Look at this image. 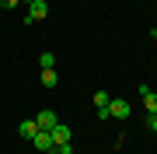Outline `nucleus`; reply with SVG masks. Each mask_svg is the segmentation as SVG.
Returning a JSON list of instances; mask_svg holds the SVG:
<instances>
[{
  "instance_id": "20e7f679",
  "label": "nucleus",
  "mask_w": 157,
  "mask_h": 154,
  "mask_svg": "<svg viewBox=\"0 0 157 154\" xmlns=\"http://www.w3.org/2000/svg\"><path fill=\"white\" fill-rule=\"evenodd\" d=\"M49 133H52V144H56V147H59V144H70V140H73V130H70L67 123H56Z\"/></svg>"
},
{
  "instance_id": "f8f14e48",
  "label": "nucleus",
  "mask_w": 157,
  "mask_h": 154,
  "mask_svg": "<svg viewBox=\"0 0 157 154\" xmlns=\"http://www.w3.org/2000/svg\"><path fill=\"white\" fill-rule=\"evenodd\" d=\"M147 130H150V133H157V112L150 116V119H147Z\"/></svg>"
},
{
  "instance_id": "7ed1b4c3",
  "label": "nucleus",
  "mask_w": 157,
  "mask_h": 154,
  "mask_svg": "<svg viewBox=\"0 0 157 154\" xmlns=\"http://www.w3.org/2000/svg\"><path fill=\"white\" fill-rule=\"evenodd\" d=\"M129 112H133V105H129L126 98H112V105H108V116H115V119H129Z\"/></svg>"
},
{
  "instance_id": "f257e3e1",
  "label": "nucleus",
  "mask_w": 157,
  "mask_h": 154,
  "mask_svg": "<svg viewBox=\"0 0 157 154\" xmlns=\"http://www.w3.org/2000/svg\"><path fill=\"white\" fill-rule=\"evenodd\" d=\"M45 14H49V4H45V0H32V4H28V14H25V21H42V18Z\"/></svg>"
},
{
  "instance_id": "4468645a",
  "label": "nucleus",
  "mask_w": 157,
  "mask_h": 154,
  "mask_svg": "<svg viewBox=\"0 0 157 154\" xmlns=\"http://www.w3.org/2000/svg\"><path fill=\"white\" fill-rule=\"evenodd\" d=\"M52 154H59V151H56V147H52Z\"/></svg>"
},
{
  "instance_id": "0eeeda50",
  "label": "nucleus",
  "mask_w": 157,
  "mask_h": 154,
  "mask_svg": "<svg viewBox=\"0 0 157 154\" xmlns=\"http://www.w3.org/2000/svg\"><path fill=\"white\" fill-rule=\"evenodd\" d=\"M17 133H21L25 140H35V133H39V123H35V119H21V123H17Z\"/></svg>"
},
{
  "instance_id": "6e6552de",
  "label": "nucleus",
  "mask_w": 157,
  "mask_h": 154,
  "mask_svg": "<svg viewBox=\"0 0 157 154\" xmlns=\"http://www.w3.org/2000/svg\"><path fill=\"white\" fill-rule=\"evenodd\" d=\"M56 84H59V77H56V67L42 70V88H56Z\"/></svg>"
},
{
  "instance_id": "ddd939ff",
  "label": "nucleus",
  "mask_w": 157,
  "mask_h": 154,
  "mask_svg": "<svg viewBox=\"0 0 157 154\" xmlns=\"http://www.w3.org/2000/svg\"><path fill=\"white\" fill-rule=\"evenodd\" d=\"M21 4H32V0H21Z\"/></svg>"
},
{
  "instance_id": "1a4fd4ad",
  "label": "nucleus",
  "mask_w": 157,
  "mask_h": 154,
  "mask_svg": "<svg viewBox=\"0 0 157 154\" xmlns=\"http://www.w3.org/2000/svg\"><path fill=\"white\" fill-rule=\"evenodd\" d=\"M39 67H42V70L56 67V56H52V53H42V56H39Z\"/></svg>"
},
{
  "instance_id": "9b49d317",
  "label": "nucleus",
  "mask_w": 157,
  "mask_h": 154,
  "mask_svg": "<svg viewBox=\"0 0 157 154\" xmlns=\"http://www.w3.org/2000/svg\"><path fill=\"white\" fill-rule=\"evenodd\" d=\"M17 4H21V0H0V7H4V11H14Z\"/></svg>"
},
{
  "instance_id": "f03ea898",
  "label": "nucleus",
  "mask_w": 157,
  "mask_h": 154,
  "mask_svg": "<svg viewBox=\"0 0 157 154\" xmlns=\"http://www.w3.org/2000/svg\"><path fill=\"white\" fill-rule=\"evenodd\" d=\"M32 147L42 151V154H52V147H56V144H52V133H49V130H39L35 140H32Z\"/></svg>"
},
{
  "instance_id": "9d476101",
  "label": "nucleus",
  "mask_w": 157,
  "mask_h": 154,
  "mask_svg": "<svg viewBox=\"0 0 157 154\" xmlns=\"http://www.w3.org/2000/svg\"><path fill=\"white\" fill-rule=\"evenodd\" d=\"M143 109H147V112H150V116L157 112V95H154V91H150V95L143 98Z\"/></svg>"
},
{
  "instance_id": "423d86ee",
  "label": "nucleus",
  "mask_w": 157,
  "mask_h": 154,
  "mask_svg": "<svg viewBox=\"0 0 157 154\" xmlns=\"http://www.w3.org/2000/svg\"><path fill=\"white\" fill-rule=\"evenodd\" d=\"M35 123H39V130H52L59 119H56V112H52V109H42V112L35 116Z\"/></svg>"
},
{
  "instance_id": "2eb2a0df",
  "label": "nucleus",
  "mask_w": 157,
  "mask_h": 154,
  "mask_svg": "<svg viewBox=\"0 0 157 154\" xmlns=\"http://www.w3.org/2000/svg\"><path fill=\"white\" fill-rule=\"evenodd\" d=\"M154 42H157V32H154Z\"/></svg>"
},
{
  "instance_id": "39448f33",
  "label": "nucleus",
  "mask_w": 157,
  "mask_h": 154,
  "mask_svg": "<svg viewBox=\"0 0 157 154\" xmlns=\"http://www.w3.org/2000/svg\"><path fill=\"white\" fill-rule=\"evenodd\" d=\"M94 105H98V119H112V116H108L112 95H108V91H94Z\"/></svg>"
}]
</instances>
